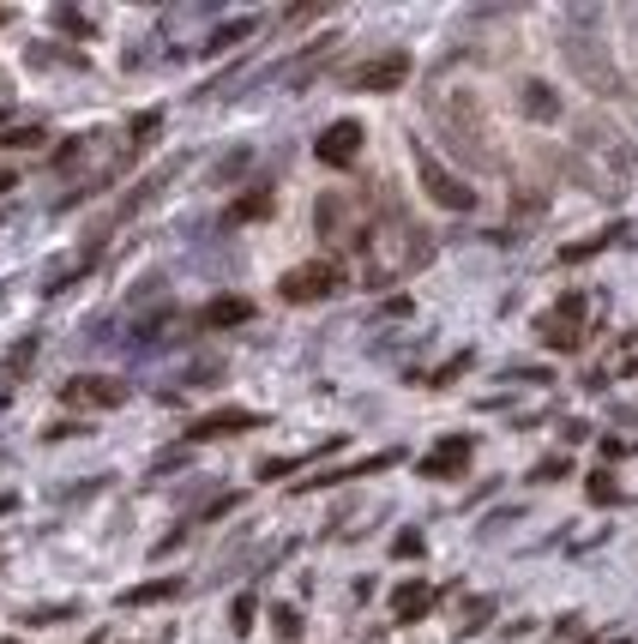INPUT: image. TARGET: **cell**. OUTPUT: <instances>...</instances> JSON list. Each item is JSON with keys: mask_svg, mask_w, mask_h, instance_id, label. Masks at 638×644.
Masks as SVG:
<instances>
[{"mask_svg": "<svg viewBox=\"0 0 638 644\" xmlns=\"http://www.w3.org/2000/svg\"><path fill=\"white\" fill-rule=\"evenodd\" d=\"M61 404H73V410H115V404H127V386L109 374H78L61 386Z\"/></svg>", "mask_w": 638, "mask_h": 644, "instance_id": "obj_1", "label": "cell"}, {"mask_svg": "<svg viewBox=\"0 0 638 644\" xmlns=\"http://www.w3.org/2000/svg\"><path fill=\"white\" fill-rule=\"evenodd\" d=\"M404 78H410V54H398V49H391V54H379V61L355 66V73H350V85H355V90H398Z\"/></svg>", "mask_w": 638, "mask_h": 644, "instance_id": "obj_2", "label": "cell"}, {"mask_svg": "<svg viewBox=\"0 0 638 644\" xmlns=\"http://www.w3.org/2000/svg\"><path fill=\"white\" fill-rule=\"evenodd\" d=\"M416 169H422V181H428V194L440 199V206H452V211H470V206H476V194H470L458 175H446V169L434 163L428 151H416Z\"/></svg>", "mask_w": 638, "mask_h": 644, "instance_id": "obj_3", "label": "cell"}, {"mask_svg": "<svg viewBox=\"0 0 638 644\" xmlns=\"http://www.w3.org/2000/svg\"><path fill=\"white\" fill-rule=\"evenodd\" d=\"M277 289H284V301H320V296L338 289V265H301V271H289Z\"/></svg>", "mask_w": 638, "mask_h": 644, "instance_id": "obj_4", "label": "cell"}, {"mask_svg": "<svg viewBox=\"0 0 638 644\" xmlns=\"http://www.w3.org/2000/svg\"><path fill=\"white\" fill-rule=\"evenodd\" d=\"M313 151H320V163H331V169L355 163V151H362V127H355V121H331Z\"/></svg>", "mask_w": 638, "mask_h": 644, "instance_id": "obj_5", "label": "cell"}, {"mask_svg": "<svg viewBox=\"0 0 638 644\" xmlns=\"http://www.w3.org/2000/svg\"><path fill=\"white\" fill-rule=\"evenodd\" d=\"M578 313H585V296H566L561 308L548 313L542 337H548V344H554V349H573V344H578Z\"/></svg>", "mask_w": 638, "mask_h": 644, "instance_id": "obj_6", "label": "cell"}, {"mask_svg": "<svg viewBox=\"0 0 638 644\" xmlns=\"http://www.w3.org/2000/svg\"><path fill=\"white\" fill-rule=\"evenodd\" d=\"M235 428H260V416L253 410H217V416H205V422H193V439H217V434H235Z\"/></svg>", "mask_w": 638, "mask_h": 644, "instance_id": "obj_7", "label": "cell"}, {"mask_svg": "<svg viewBox=\"0 0 638 644\" xmlns=\"http://www.w3.org/2000/svg\"><path fill=\"white\" fill-rule=\"evenodd\" d=\"M470 465V439H446L434 458H422V476H452V470Z\"/></svg>", "mask_w": 638, "mask_h": 644, "instance_id": "obj_8", "label": "cell"}, {"mask_svg": "<svg viewBox=\"0 0 638 644\" xmlns=\"http://www.w3.org/2000/svg\"><path fill=\"white\" fill-rule=\"evenodd\" d=\"M248 313H253V301L229 296V301H211V308H205V325H241Z\"/></svg>", "mask_w": 638, "mask_h": 644, "instance_id": "obj_9", "label": "cell"}, {"mask_svg": "<svg viewBox=\"0 0 638 644\" xmlns=\"http://www.w3.org/2000/svg\"><path fill=\"white\" fill-rule=\"evenodd\" d=\"M428 603H434V591H428V584H404V591H398V620H416Z\"/></svg>", "mask_w": 638, "mask_h": 644, "instance_id": "obj_10", "label": "cell"}, {"mask_svg": "<svg viewBox=\"0 0 638 644\" xmlns=\"http://www.w3.org/2000/svg\"><path fill=\"white\" fill-rule=\"evenodd\" d=\"M265 211H272V194H253V199H241V206H229V223H248V218H265Z\"/></svg>", "mask_w": 638, "mask_h": 644, "instance_id": "obj_11", "label": "cell"}, {"mask_svg": "<svg viewBox=\"0 0 638 644\" xmlns=\"http://www.w3.org/2000/svg\"><path fill=\"white\" fill-rule=\"evenodd\" d=\"M18 145H42V133L30 127V133H0V151H18Z\"/></svg>", "mask_w": 638, "mask_h": 644, "instance_id": "obj_12", "label": "cell"}, {"mask_svg": "<svg viewBox=\"0 0 638 644\" xmlns=\"http://www.w3.org/2000/svg\"><path fill=\"white\" fill-rule=\"evenodd\" d=\"M157 596H170V584H145V591H133L127 603H157Z\"/></svg>", "mask_w": 638, "mask_h": 644, "instance_id": "obj_13", "label": "cell"}]
</instances>
